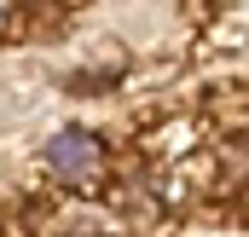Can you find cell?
Wrapping results in <instances>:
<instances>
[{"label": "cell", "mask_w": 249, "mask_h": 237, "mask_svg": "<svg viewBox=\"0 0 249 237\" xmlns=\"http://www.w3.org/2000/svg\"><path fill=\"white\" fill-rule=\"evenodd\" d=\"M47 162H53V174H64V179H87L99 168V145H93L87 133L64 127V133H53V145H47Z\"/></svg>", "instance_id": "cell-1"}]
</instances>
